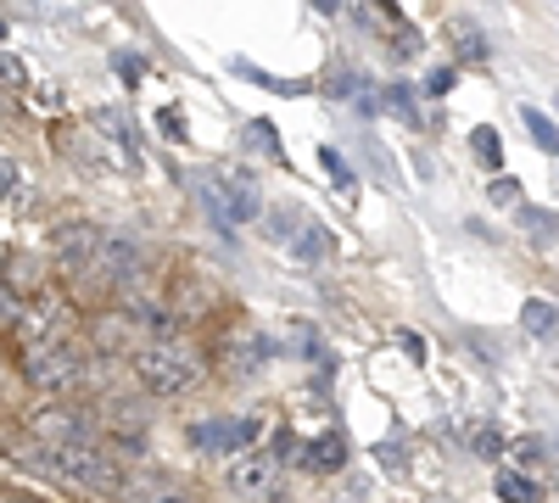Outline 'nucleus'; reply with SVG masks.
<instances>
[{
    "mask_svg": "<svg viewBox=\"0 0 559 503\" xmlns=\"http://www.w3.org/2000/svg\"><path fill=\"white\" fill-rule=\"evenodd\" d=\"M17 185H23V179H17V163H12V157H0V202H7Z\"/></svg>",
    "mask_w": 559,
    "mask_h": 503,
    "instance_id": "28",
    "label": "nucleus"
},
{
    "mask_svg": "<svg viewBox=\"0 0 559 503\" xmlns=\"http://www.w3.org/2000/svg\"><path fill=\"white\" fill-rule=\"evenodd\" d=\"M274 352V342L269 336H236V347H229V363H236V370H263V358Z\"/></svg>",
    "mask_w": 559,
    "mask_h": 503,
    "instance_id": "13",
    "label": "nucleus"
},
{
    "mask_svg": "<svg viewBox=\"0 0 559 503\" xmlns=\"http://www.w3.org/2000/svg\"><path fill=\"white\" fill-rule=\"evenodd\" d=\"M0 79H7V84H17V89H23V84H28V68H23L17 57H7V51H0Z\"/></svg>",
    "mask_w": 559,
    "mask_h": 503,
    "instance_id": "26",
    "label": "nucleus"
},
{
    "mask_svg": "<svg viewBox=\"0 0 559 503\" xmlns=\"http://www.w3.org/2000/svg\"><path fill=\"white\" fill-rule=\"evenodd\" d=\"M79 375H84V352H79L73 342H57V347L28 352V381H34L39 392H68Z\"/></svg>",
    "mask_w": 559,
    "mask_h": 503,
    "instance_id": "5",
    "label": "nucleus"
},
{
    "mask_svg": "<svg viewBox=\"0 0 559 503\" xmlns=\"http://www.w3.org/2000/svg\"><path fill=\"white\" fill-rule=\"evenodd\" d=\"M12 319H23V297L7 286V274H0V325H12Z\"/></svg>",
    "mask_w": 559,
    "mask_h": 503,
    "instance_id": "24",
    "label": "nucleus"
},
{
    "mask_svg": "<svg viewBox=\"0 0 559 503\" xmlns=\"http://www.w3.org/2000/svg\"><path fill=\"white\" fill-rule=\"evenodd\" d=\"M521 325H526L532 336H554V331H559V308L543 302V297H532V302L521 308Z\"/></svg>",
    "mask_w": 559,
    "mask_h": 503,
    "instance_id": "14",
    "label": "nucleus"
},
{
    "mask_svg": "<svg viewBox=\"0 0 559 503\" xmlns=\"http://www.w3.org/2000/svg\"><path fill=\"white\" fill-rule=\"evenodd\" d=\"M448 89H453V73L437 68V73H431V96H448Z\"/></svg>",
    "mask_w": 559,
    "mask_h": 503,
    "instance_id": "30",
    "label": "nucleus"
},
{
    "mask_svg": "<svg viewBox=\"0 0 559 503\" xmlns=\"http://www.w3.org/2000/svg\"><path fill=\"white\" fill-rule=\"evenodd\" d=\"M324 252H331V236H324L319 224L297 230V241H292V258H302V263H324Z\"/></svg>",
    "mask_w": 559,
    "mask_h": 503,
    "instance_id": "15",
    "label": "nucleus"
},
{
    "mask_svg": "<svg viewBox=\"0 0 559 503\" xmlns=\"http://www.w3.org/2000/svg\"><path fill=\"white\" fill-rule=\"evenodd\" d=\"M229 487H236L241 498H263L274 487V459L269 453H241V459L229 465Z\"/></svg>",
    "mask_w": 559,
    "mask_h": 503,
    "instance_id": "10",
    "label": "nucleus"
},
{
    "mask_svg": "<svg viewBox=\"0 0 559 503\" xmlns=\"http://www.w3.org/2000/svg\"><path fill=\"white\" fill-rule=\"evenodd\" d=\"M376 453H381V465H386L392 476H403V470H408V465H403V447H397V442H386V447H376Z\"/></svg>",
    "mask_w": 559,
    "mask_h": 503,
    "instance_id": "29",
    "label": "nucleus"
},
{
    "mask_svg": "<svg viewBox=\"0 0 559 503\" xmlns=\"http://www.w3.org/2000/svg\"><path fill=\"white\" fill-rule=\"evenodd\" d=\"M134 274H140V247H134V241H123V236H102V252H96V263H90L84 280H112V286H129Z\"/></svg>",
    "mask_w": 559,
    "mask_h": 503,
    "instance_id": "8",
    "label": "nucleus"
},
{
    "mask_svg": "<svg viewBox=\"0 0 559 503\" xmlns=\"http://www.w3.org/2000/svg\"><path fill=\"white\" fill-rule=\"evenodd\" d=\"M297 453H302V442H297L292 431H280V436H274V453H269V459L280 465V459H297Z\"/></svg>",
    "mask_w": 559,
    "mask_h": 503,
    "instance_id": "25",
    "label": "nucleus"
},
{
    "mask_svg": "<svg viewBox=\"0 0 559 503\" xmlns=\"http://www.w3.org/2000/svg\"><path fill=\"white\" fill-rule=\"evenodd\" d=\"M492 202L498 207H515L521 202V185H515V179H492Z\"/></svg>",
    "mask_w": 559,
    "mask_h": 503,
    "instance_id": "27",
    "label": "nucleus"
},
{
    "mask_svg": "<svg viewBox=\"0 0 559 503\" xmlns=\"http://www.w3.org/2000/svg\"><path fill=\"white\" fill-rule=\"evenodd\" d=\"M96 347L102 352H123L129 347V313H107L96 325Z\"/></svg>",
    "mask_w": 559,
    "mask_h": 503,
    "instance_id": "16",
    "label": "nucleus"
},
{
    "mask_svg": "<svg viewBox=\"0 0 559 503\" xmlns=\"http://www.w3.org/2000/svg\"><path fill=\"white\" fill-rule=\"evenodd\" d=\"M0 503H39V498H28V492H0Z\"/></svg>",
    "mask_w": 559,
    "mask_h": 503,
    "instance_id": "32",
    "label": "nucleus"
},
{
    "mask_svg": "<svg viewBox=\"0 0 559 503\" xmlns=\"http://www.w3.org/2000/svg\"><path fill=\"white\" fill-rule=\"evenodd\" d=\"M521 224H526L532 247H559V213L554 207H521Z\"/></svg>",
    "mask_w": 559,
    "mask_h": 503,
    "instance_id": "12",
    "label": "nucleus"
},
{
    "mask_svg": "<svg viewBox=\"0 0 559 503\" xmlns=\"http://www.w3.org/2000/svg\"><path fill=\"white\" fill-rule=\"evenodd\" d=\"M207 202L218 207L224 224H252L263 213V191H258V179L247 168H224L213 185H207Z\"/></svg>",
    "mask_w": 559,
    "mask_h": 503,
    "instance_id": "3",
    "label": "nucleus"
},
{
    "mask_svg": "<svg viewBox=\"0 0 559 503\" xmlns=\"http://www.w3.org/2000/svg\"><path fill=\"white\" fill-rule=\"evenodd\" d=\"M23 342H28V352H39V347H57V342H68V325H73V308H68V297L62 291H45V297H34L28 308H23Z\"/></svg>",
    "mask_w": 559,
    "mask_h": 503,
    "instance_id": "4",
    "label": "nucleus"
},
{
    "mask_svg": "<svg viewBox=\"0 0 559 503\" xmlns=\"http://www.w3.org/2000/svg\"><path fill=\"white\" fill-rule=\"evenodd\" d=\"M471 141H476V157H481L487 168H498V157H503V146H498V129H476Z\"/></svg>",
    "mask_w": 559,
    "mask_h": 503,
    "instance_id": "22",
    "label": "nucleus"
},
{
    "mask_svg": "<svg viewBox=\"0 0 559 503\" xmlns=\"http://www.w3.org/2000/svg\"><path fill=\"white\" fill-rule=\"evenodd\" d=\"M102 236L107 230H96V224H62L57 230V241H51V252H57V263L62 268H73V274H90V263H96V252H102Z\"/></svg>",
    "mask_w": 559,
    "mask_h": 503,
    "instance_id": "7",
    "label": "nucleus"
},
{
    "mask_svg": "<svg viewBox=\"0 0 559 503\" xmlns=\"http://www.w3.org/2000/svg\"><path fill=\"white\" fill-rule=\"evenodd\" d=\"M51 459H57V481H79L90 492H118V481H123L107 442H73V447H57Z\"/></svg>",
    "mask_w": 559,
    "mask_h": 503,
    "instance_id": "2",
    "label": "nucleus"
},
{
    "mask_svg": "<svg viewBox=\"0 0 559 503\" xmlns=\"http://www.w3.org/2000/svg\"><path fill=\"white\" fill-rule=\"evenodd\" d=\"M269 241H297V213L292 207H269Z\"/></svg>",
    "mask_w": 559,
    "mask_h": 503,
    "instance_id": "20",
    "label": "nucleus"
},
{
    "mask_svg": "<svg viewBox=\"0 0 559 503\" xmlns=\"http://www.w3.org/2000/svg\"><path fill=\"white\" fill-rule=\"evenodd\" d=\"M498 498H503V503H537L543 492H537V481H526V476H515V470H503V476H498Z\"/></svg>",
    "mask_w": 559,
    "mask_h": 503,
    "instance_id": "17",
    "label": "nucleus"
},
{
    "mask_svg": "<svg viewBox=\"0 0 559 503\" xmlns=\"http://www.w3.org/2000/svg\"><path fill=\"white\" fill-rule=\"evenodd\" d=\"M28 436L57 453V447H73V442H90V420L79 415V408H39V415L28 420Z\"/></svg>",
    "mask_w": 559,
    "mask_h": 503,
    "instance_id": "6",
    "label": "nucleus"
},
{
    "mask_svg": "<svg viewBox=\"0 0 559 503\" xmlns=\"http://www.w3.org/2000/svg\"><path fill=\"white\" fill-rule=\"evenodd\" d=\"M381 101H386V107H392L397 118H408V123L419 118V112H414V89H403V84H392V89H386V96H381Z\"/></svg>",
    "mask_w": 559,
    "mask_h": 503,
    "instance_id": "23",
    "label": "nucleus"
},
{
    "mask_svg": "<svg viewBox=\"0 0 559 503\" xmlns=\"http://www.w3.org/2000/svg\"><path fill=\"white\" fill-rule=\"evenodd\" d=\"M319 163L331 168V179H336V191H342V196H353V191H358V179H353V168H347V157H342L336 146H324V152H319Z\"/></svg>",
    "mask_w": 559,
    "mask_h": 503,
    "instance_id": "18",
    "label": "nucleus"
},
{
    "mask_svg": "<svg viewBox=\"0 0 559 503\" xmlns=\"http://www.w3.org/2000/svg\"><path fill=\"white\" fill-rule=\"evenodd\" d=\"M134 370H140V381H146V392L168 397V392H185L202 375V352L185 336H163V342H146L134 352Z\"/></svg>",
    "mask_w": 559,
    "mask_h": 503,
    "instance_id": "1",
    "label": "nucleus"
},
{
    "mask_svg": "<svg viewBox=\"0 0 559 503\" xmlns=\"http://www.w3.org/2000/svg\"><path fill=\"white\" fill-rule=\"evenodd\" d=\"M471 447H476V459H498V453H503V436H498L492 426H476V431H471Z\"/></svg>",
    "mask_w": 559,
    "mask_h": 503,
    "instance_id": "21",
    "label": "nucleus"
},
{
    "mask_svg": "<svg viewBox=\"0 0 559 503\" xmlns=\"http://www.w3.org/2000/svg\"><path fill=\"white\" fill-rule=\"evenodd\" d=\"M252 436H258V420H207V426L191 431V442H197L202 453H236V447H247Z\"/></svg>",
    "mask_w": 559,
    "mask_h": 503,
    "instance_id": "9",
    "label": "nucleus"
},
{
    "mask_svg": "<svg viewBox=\"0 0 559 503\" xmlns=\"http://www.w3.org/2000/svg\"><path fill=\"white\" fill-rule=\"evenodd\" d=\"M521 118H526V129H532V141H537L543 152H559V129H554V123H548V118H543L537 107H526Z\"/></svg>",
    "mask_w": 559,
    "mask_h": 503,
    "instance_id": "19",
    "label": "nucleus"
},
{
    "mask_svg": "<svg viewBox=\"0 0 559 503\" xmlns=\"http://www.w3.org/2000/svg\"><path fill=\"white\" fill-rule=\"evenodd\" d=\"M118 73H123V79L134 84V79H140V73H146V68H140V57H118Z\"/></svg>",
    "mask_w": 559,
    "mask_h": 503,
    "instance_id": "31",
    "label": "nucleus"
},
{
    "mask_svg": "<svg viewBox=\"0 0 559 503\" xmlns=\"http://www.w3.org/2000/svg\"><path fill=\"white\" fill-rule=\"evenodd\" d=\"M0 39H7V17H0Z\"/></svg>",
    "mask_w": 559,
    "mask_h": 503,
    "instance_id": "33",
    "label": "nucleus"
},
{
    "mask_svg": "<svg viewBox=\"0 0 559 503\" xmlns=\"http://www.w3.org/2000/svg\"><path fill=\"white\" fill-rule=\"evenodd\" d=\"M302 465H308V470H319V476H336V470L347 465V436H342V431L313 436V447L302 453Z\"/></svg>",
    "mask_w": 559,
    "mask_h": 503,
    "instance_id": "11",
    "label": "nucleus"
}]
</instances>
